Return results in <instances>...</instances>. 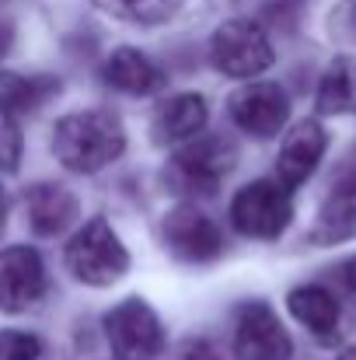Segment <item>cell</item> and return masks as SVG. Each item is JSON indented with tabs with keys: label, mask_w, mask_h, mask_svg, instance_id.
<instances>
[{
	"label": "cell",
	"mask_w": 356,
	"mask_h": 360,
	"mask_svg": "<svg viewBox=\"0 0 356 360\" xmlns=\"http://www.w3.org/2000/svg\"><path fill=\"white\" fill-rule=\"evenodd\" d=\"M164 241L185 262H210V259H217L224 252L220 228L203 210H196L189 203L168 210V217H164Z\"/></svg>",
	"instance_id": "obj_10"
},
{
	"label": "cell",
	"mask_w": 356,
	"mask_h": 360,
	"mask_svg": "<svg viewBox=\"0 0 356 360\" xmlns=\"http://www.w3.org/2000/svg\"><path fill=\"white\" fill-rule=\"evenodd\" d=\"M67 269L88 287H109L129 269V252L105 217H91L67 245Z\"/></svg>",
	"instance_id": "obj_2"
},
{
	"label": "cell",
	"mask_w": 356,
	"mask_h": 360,
	"mask_svg": "<svg viewBox=\"0 0 356 360\" xmlns=\"http://www.w3.org/2000/svg\"><path fill=\"white\" fill-rule=\"evenodd\" d=\"M105 336L116 360H154L164 350L161 319L140 297H126L105 315Z\"/></svg>",
	"instance_id": "obj_5"
},
{
	"label": "cell",
	"mask_w": 356,
	"mask_h": 360,
	"mask_svg": "<svg viewBox=\"0 0 356 360\" xmlns=\"http://www.w3.org/2000/svg\"><path fill=\"white\" fill-rule=\"evenodd\" d=\"M290 221H294V200H290V189L279 182L258 179L237 189V196L231 200V224L244 238L272 241L286 231Z\"/></svg>",
	"instance_id": "obj_4"
},
{
	"label": "cell",
	"mask_w": 356,
	"mask_h": 360,
	"mask_svg": "<svg viewBox=\"0 0 356 360\" xmlns=\"http://www.w3.org/2000/svg\"><path fill=\"white\" fill-rule=\"evenodd\" d=\"M325 147H329V133L318 120H304L297 122L283 147H279V158H276V182L286 186V189H297L301 182H308L318 168V161L325 158Z\"/></svg>",
	"instance_id": "obj_11"
},
{
	"label": "cell",
	"mask_w": 356,
	"mask_h": 360,
	"mask_svg": "<svg viewBox=\"0 0 356 360\" xmlns=\"http://www.w3.org/2000/svg\"><path fill=\"white\" fill-rule=\"evenodd\" d=\"M210 60L220 74L228 77H258L262 70L272 67L276 53L265 35V28L251 18H231L224 21L213 39H210Z\"/></svg>",
	"instance_id": "obj_3"
},
{
	"label": "cell",
	"mask_w": 356,
	"mask_h": 360,
	"mask_svg": "<svg viewBox=\"0 0 356 360\" xmlns=\"http://www.w3.org/2000/svg\"><path fill=\"white\" fill-rule=\"evenodd\" d=\"M286 304H290V315L301 326H308L315 336H322V340L336 336V329H339V301H336L332 290H325L318 283H308V287L290 290Z\"/></svg>",
	"instance_id": "obj_16"
},
{
	"label": "cell",
	"mask_w": 356,
	"mask_h": 360,
	"mask_svg": "<svg viewBox=\"0 0 356 360\" xmlns=\"http://www.w3.org/2000/svg\"><path fill=\"white\" fill-rule=\"evenodd\" d=\"M18 161H21V133L11 112L0 109V172H18Z\"/></svg>",
	"instance_id": "obj_21"
},
{
	"label": "cell",
	"mask_w": 356,
	"mask_h": 360,
	"mask_svg": "<svg viewBox=\"0 0 356 360\" xmlns=\"http://www.w3.org/2000/svg\"><path fill=\"white\" fill-rule=\"evenodd\" d=\"M4 228H7V196L0 189V235H4Z\"/></svg>",
	"instance_id": "obj_25"
},
{
	"label": "cell",
	"mask_w": 356,
	"mask_h": 360,
	"mask_svg": "<svg viewBox=\"0 0 356 360\" xmlns=\"http://www.w3.org/2000/svg\"><path fill=\"white\" fill-rule=\"evenodd\" d=\"M178 360H220L217 347L206 343V340H189L182 350H178Z\"/></svg>",
	"instance_id": "obj_22"
},
{
	"label": "cell",
	"mask_w": 356,
	"mask_h": 360,
	"mask_svg": "<svg viewBox=\"0 0 356 360\" xmlns=\"http://www.w3.org/2000/svg\"><path fill=\"white\" fill-rule=\"evenodd\" d=\"M102 74H105V81L112 88L126 91V95H157L168 84V74L150 56H143L140 49H129V46L116 49L105 60V70Z\"/></svg>",
	"instance_id": "obj_15"
},
{
	"label": "cell",
	"mask_w": 356,
	"mask_h": 360,
	"mask_svg": "<svg viewBox=\"0 0 356 360\" xmlns=\"http://www.w3.org/2000/svg\"><path fill=\"white\" fill-rule=\"evenodd\" d=\"M339 360H356V347H350V350H343V354H339Z\"/></svg>",
	"instance_id": "obj_27"
},
{
	"label": "cell",
	"mask_w": 356,
	"mask_h": 360,
	"mask_svg": "<svg viewBox=\"0 0 356 360\" xmlns=\"http://www.w3.org/2000/svg\"><path fill=\"white\" fill-rule=\"evenodd\" d=\"M206 120H210L206 98L196 91H182L157 105L150 129H154L157 143H178V140H192L196 133H203Z\"/></svg>",
	"instance_id": "obj_13"
},
{
	"label": "cell",
	"mask_w": 356,
	"mask_h": 360,
	"mask_svg": "<svg viewBox=\"0 0 356 360\" xmlns=\"http://www.w3.org/2000/svg\"><path fill=\"white\" fill-rule=\"evenodd\" d=\"M318 112L322 116H350L356 112V60L353 56H336L322 81H318Z\"/></svg>",
	"instance_id": "obj_17"
},
{
	"label": "cell",
	"mask_w": 356,
	"mask_h": 360,
	"mask_svg": "<svg viewBox=\"0 0 356 360\" xmlns=\"http://www.w3.org/2000/svg\"><path fill=\"white\" fill-rule=\"evenodd\" d=\"M175 4L178 0H98L102 11L116 14L122 21H133V25H157L175 11Z\"/></svg>",
	"instance_id": "obj_19"
},
{
	"label": "cell",
	"mask_w": 356,
	"mask_h": 360,
	"mask_svg": "<svg viewBox=\"0 0 356 360\" xmlns=\"http://www.w3.org/2000/svg\"><path fill=\"white\" fill-rule=\"evenodd\" d=\"M237 165V147L235 140L220 136V133H210V136H192L185 147L175 150L171 158V168H175V179L189 189H199V193H213L220 186V179Z\"/></svg>",
	"instance_id": "obj_7"
},
{
	"label": "cell",
	"mask_w": 356,
	"mask_h": 360,
	"mask_svg": "<svg viewBox=\"0 0 356 360\" xmlns=\"http://www.w3.org/2000/svg\"><path fill=\"white\" fill-rule=\"evenodd\" d=\"M231 350L237 360H290L294 340L265 301H248L237 308Z\"/></svg>",
	"instance_id": "obj_6"
},
{
	"label": "cell",
	"mask_w": 356,
	"mask_h": 360,
	"mask_svg": "<svg viewBox=\"0 0 356 360\" xmlns=\"http://www.w3.org/2000/svg\"><path fill=\"white\" fill-rule=\"evenodd\" d=\"M42 340L21 329H0V360H39Z\"/></svg>",
	"instance_id": "obj_20"
},
{
	"label": "cell",
	"mask_w": 356,
	"mask_h": 360,
	"mask_svg": "<svg viewBox=\"0 0 356 360\" xmlns=\"http://www.w3.org/2000/svg\"><path fill=\"white\" fill-rule=\"evenodd\" d=\"M290 116V102H286V91L272 81H251L244 84L241 91L231 95V120L237 129L258 136V140H269L283 129V122Z\"/></svg>",
	"instance_id": "obj_9"
},
{
	"label": "cell",
	"mask_w": 356,
	"mask_h": 360,
	"mask_svg": "<svg viewBox=\"0 0 356 360\" xmlns=\"http://www.w3.org/2000/svg\"><path fill=\"white\" fill-rule=\"evenodd\" d=\"M350 238H356V172L332 186L311 228L315 245H339Z\"/></svg>",
	"instance_id": "obj_12"
},
{
	"label": "cell",
	"mask_w": 356,
	"mask_h": 360,
	"mask_svg": "<svg viewBox=\"0 0 356 360\" xmlns=\"http://www.w3.org/2000/svg\"><path fill=\"white\" fill-rule=\"evenodd\" d=\"M46 294V266L32 245H11L0 252V311H25Z\"/></svg>",
	"instance_id": "obj_8"
},
{
	"label": "cell",
	"mask_w": 356,
	"mask_h": 360,
	"mask_svg": "<svg viewBox=\"0 0 356 360\" xmlns=\"http://www.w3.org/2000/svg\"><path fill=\"white\" fill-rule=\"evenodd\" d=\"M11 42H14V25L7 18H0V56L11 49Z\"/></svg>",
	"instance_id": "obj_23"
},
{
	"label": "cell",
	"mask_w": 356,
	"mask_h": 360,
	"mask_svg": "<svg viewBox=\"0 0 356 360\" xmlns=\"http://www.w3.org/2000/svg\"><path fill=\"white\" fill-rule=\"evenodd\" d=\"M122 150H126L122 122L112 112H102V109L70 112L53 129V154L60 158L63 168L81 172V175L102 172Z\"/></svg>",
	"instance_id": "obj_1"
},
{
	"label": "cell",
	"mask_w": 356,
	"mask_h": 360,
	"mask_svg": "<svg viewBox=\"0 0 356 360\" xmlns=\"http://www.w3.org/2000/svg\"><path fill=\"white\" fill-rule=\"evenodd\" d=\"M343 283H346L350 290H356V259H350V262L343 266Z\"/></svg>",
	"instance_id": "obj_24"
},
{
	"label": "cell",
	"mask_w": 356,
	"mask_h": 360,
	"mask_svg": "<svg viewBox=\"0 0 356 360\" xmlns=\"http://www.w3.org/2000/svg\"><path fill=\"white\" fill-rule=\"evenodd\" d=\"M60 91L56 77H21L14 70H0V109L4 112H32Z\"/></svg>",
	"instance_id": "obj_18"
},
{
	"label": "cell",
	"mask_w": 356,
	"mask_h": 360,
	"mask_svg": "<svg viewBox=\"0 0 356 360\" xmlns=\"http://www.w3.org/2000/svg\"><path fill=\"white\" fill-rule=\"evenodd\" d=\"M25 210H28V224L35 235H60L74 224L77 217V200L70 189L53 186V182H39L32 189H25Z\"/></svg>",
	"instance_id": "obj_14"
},
{
	"label": "cell",
	"mask_w": 356,
	"mask_h": 360,
	"mask_svg": "<svg viewBox=\"0 0 356 360\" xmlns=\"http://www.w3.org/2000/svg\"><path fill=\"white\" fill-rule=\"evenodd\" d=\"M346 18H350V32L356 35V0L350 4V7H346Z\"/></svg>",
	"instance_id": "obj_26"
}]
</instances>
